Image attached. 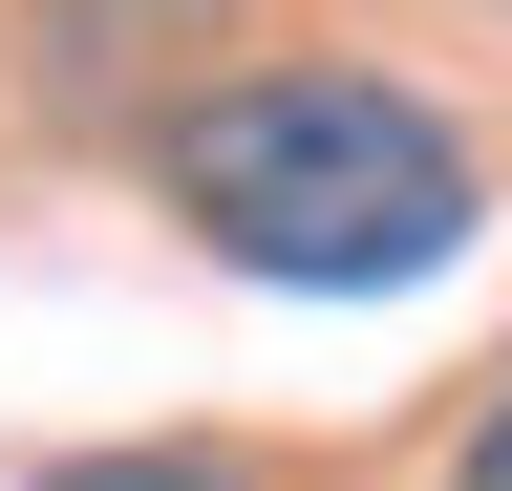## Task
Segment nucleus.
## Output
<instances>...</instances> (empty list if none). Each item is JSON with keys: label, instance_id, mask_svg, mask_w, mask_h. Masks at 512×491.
I'll return each instance as SVG.
<instances>
[{"label": "nucleus", "instance_id": "obj_2", "mask_svg": "<svg viewBox=\"0 0 512 491\" xmlns=\"http://www.w3.org/2000/svg\"><path fill=\"white\" fill-rule=\"evenodd\" d=\"M214 43H256V0H22V86L86 107V129H107V107L171 129V107L214 86Z\"/></svg>", "mask_w": 512, "mask_h": 491}, {"label": "nucleus", "instance_id": "obj_3", "mask_svg": "<svg viewBox=\"0 0 512 491\" xmlns=\"http://www.w3.org/2000/svg\"><path fill=\"white\" fill-rule=\"evenodd\" d=\"M22 491H235V449H43Z\"/></svg>", "mask_w": 512, "mask_h": 491}, {"label": "nucleus", "instance_id": "obj_1", "mask_svg": "<svg viewBox=\"0 0 512 491\" xmlns=\"http://www.w3.org/2000/svg\"><path fill=\"white\" fill-rule=\"evenodd\" d=\"M150 193L214 235L235 278H278V299H384V278H427L448 235L491 214L448 107H406L384 65H299V43H256V65H214L171 107Z\"/></svg>", "mask_w": 512, "mask_h": 491}, {"label": "nucleus", "instance_id": "obj_4", "mask_svg": "<svg viewBox=\"0 0 512 491\" xmlns=\"http://www.w3.org/2000/svg\"><path fill=\"white\" fill-rule=\"evenodd\" d=\"M427 491H512V363H491V406L448 427V470H427Z\"/></svg>", "mask_w": 512, "mask_h": 491}]
</instances>
